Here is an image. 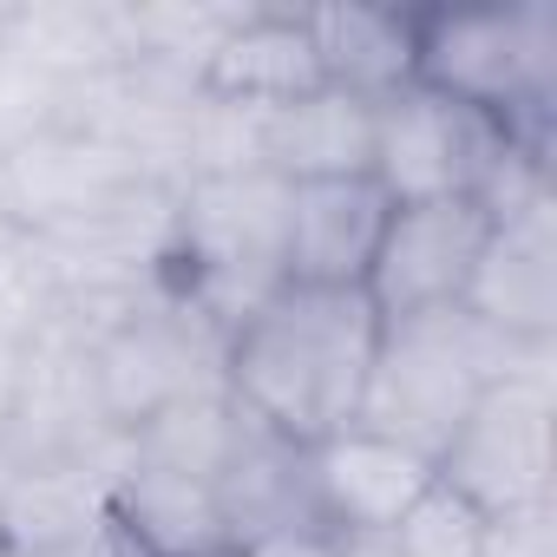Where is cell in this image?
I'll return each mask as SVG.
<instances>
[{
	"instance_id": "obj_1",
	"label": "cell",
	"mask_w": 557,
	"mask_h": 557,
	"mask_svg": "<svg viewBox=\"0 0 557 557\" xmlns=\"http://www.w3.org/2000/svg\"><path fill=\"white\" fill-rule=\"evenodd\" d=\"M381 348V309L368 289L283 283L223 335L230 400L289 446H322L355 426Z\"/></svg>"
},
{
	"instance_id": "obj_2",
	"label": "cell",
	"mask_w": 557,
	"mask_h": 557,
	"mask_svg": "<svg viewBox=\"0 0 557 557\" xmlns=\"http://www.w3.org/2000/svg\"><path fill=\"white\" fill-rule=\"evenodd\" d=\"M289 283V184L275 171L184 177L164 243V289L210 329H236L262 296Z\"/></svg>"
},
{
	"instance_id": "obj_3",
	"label": "cell",
	"mask_w": 557,
	"mask_h": 557,
	"mask_svg": "<svg viewBox=\"0 0 557 557\" xmlns=\"http://www.w3.org/2000/svg\"><path fill=\"white\" fill-rule=\"evenodd\" d=\"M531 355H544V348L505 342L498 329H485L466 309H426V315L381 322V348H374V374H368L355 426L440 459L446 440L459 433V420L472 413V400L498 374L524 368Z\"/></svg>"
},
{
	"instance_id": "obj_4",
	"label": "cell",
	"mask_w": 557,
	"mask_h": 557,
	"mask_svg": "<svg viewBox=\"0 0 557 557\" xmlns=\"http://www.w3.org/2000/svg\"><path fill=\"white\" fill-rule=\"evenodd\" d=\"M413 79L498 119L518 145L550 151L557 14L524 8H413Z\"/></svg>"
},
{
	"instance_id": "obj_5",
	"label": "cell",
	"mask_w": 557,
	"mask_h": 557,
	"mask_svg": "<svg viewBox=\"0 0 557 557\" xmlns=\"http://www.w3.org/2000/svg\"><path fill=\"white\" fill-rule=\"evenodd\" d=\"M73 335L86 342V387H92V413L106 433H132L151 413H164L171 400L223 387V329H210L164 283Z\"/></svg>"
},
{
	"instance_id": "obj_6",
	"label": "cell",
	"mask_w": 557,
	"mask_h": 557,
	"mask_svg": "<svg viewBox=\"0 0 557 557\" xmlns=\"http://www.w3.org/2000/svg\"><path fill=\"white\" fill-rule=\"evenodd\" d=\"M511 151H531V145H518L498 119L413 79L407 92L374 106V171L368 177L387 190V203L485 197V184L498 177Z\"/></svg>"
},
{
	"instance_id": "obj_7",
	"label": "cell",
	"mask_w": 557,
	"mask_h": 557,
	"mask_svg": "<svg viewBox=\"0 0 557 557\" xmlns=\"http://www.w3.org/2000/svg\"><path fill=\"white\" fill-rule=\"evenodd\" d=\"M433 472L485 518L550 498V348L472 400Z\"/></svg>"
},
{
	"instance_id": "obj_8",
	"label": "cell",
	"mask_w": 557,
	"mask_h": 557,
	"mask_svg": "<svg viewBox=\"0 0 557 557\" xmlns=\"http://www.w3.org/2000/svg\"><path fill=\"white\" fill-rule=\"evenodd\" d=\"M492 210L479 197H440V203H394L381 249L368 262V302L381 322L426 315V309H459L466 283L485 256Z\"/></svg>"
},
{
	"instance_id": "obj_9",
	"label": "cell",
	"mask_w": 557,
	"mask_h": 557,
	"mask_svg": "<svg viewBox=\"0 0 557 557\" xmlns=\"http://www.w3.org/2000/svg\"><path fill=\"white\" fill-rule=\"evenodd\" d=\"M125 472V433L86 446L27 459L0 485V550H79L112 524V479Z\"/></svg>"
},
{
	"instance_id": "obj_10",
	"label": "cell",
	"mask_w": 557,
	"mask_h": 557,
	"mask_svg": "<svg viewBox=\"0 0 557 557\" xmlns=\"http://www.w3.org/2000/svg\"><path fill=\"white\" fill-rule=\"evenodd\" d=\"M459 309L479 315L485 329H498L505 342L550 348V335H557V203H550V190L492 223Z\"/></svg>"
},
{
	"instance_id": "obj_11",
	"label": "cell",
	"mask_w": 557,
	"mask_h": 557,
	"mask_svg": "<svg viewBox=\"0 0 557 557\" xmlns=\"http://www.w3.org/2000/svg\"><path fill=\"white\" fill-rule=\"evenodd\" d=\"M433 459L368 433V426H342L322 446H309V492L329 531H394L433 485Z\"/></svg>"
},
{
	"instance_id": "obj_12",
	"label": "cell",
	"mask_w": 557,
	"mask_h": 557,
	"mask_svg": "<svg viewBox=\"0 0 557 557\" xmlns=\"http://www.w3.org/2000/svg\"><path fill=\"white\" fill-rule=\"evenodd\" d=\"M394 203L374 177H309L289 184V283L361 289Z\"/></svg>"
},
{
	"instance_id": "obj_13",
	"label": "cell",
	"mask_w": 557,
	"mask_h": 557,
	"mask_svg": "<svg viewBox=\"0 0 557 557\" xmlns=\"http://www.w3.org/2000/svg\"><path fill=\"white\" fill-rule=\"evenodd\" d=\"M216 505L230 524V544L262 550L275 537H302V531H329L309 492V446L275 440L269 426H243L230 466L216 472Z\"/></svg>"
},
{
	"instance_id": "obj_14",
	"label": "cell",
	"mask_w": 557,
	"mask_h": 557,
	"mask_svg": "<svg viewBox=\"0 0 557 557\" xmlns=\"http://www.w3.org/2000/svg\"><path fill=\"white\" fill-rule=\"evenodd\" d=\"M203 92L216 99H243V106H289L302 92L322 86V60L309 40V21L296 8H256L216 40V53L197 73Z\"/></svg>"
},
{
	"instance_id": "obj_15",
	"label": "cell",
	"mask_w": 557,
	"mask_h": 557,
	"mask_svg": "<svg viewBox=\"0 0 557 557\" xmlns=\"http://www.w3.org/2000/svg\"><path fill=\"white\" fill-rule=\"evenodd\" d=\"M112 531L138 557H210L230 544L216 485L184 479V472H151L132 459L112 479Z\"/></svg>"
},
{
	"instance_id": "obj_16",
	"label": "cell",
	"mask_w": 557,
	"mask_h": 557,
	"mask_svg": "<svg viewBox=\"0 0 557 557\" xmlns=\"http://www.w3.org/2000/svg\"><path fill=\"white\" fill-rule=\"evenodd\" d=\"M322 86L348 99H394L413 86V8H309Z\"/></svg>"
},
{
	"instance_id": "obj_17",
	"label": "cell",
	"mask_w": 557,
	"mask_h": 557,
	"mask_svg": "<svg viewBox=\"0 0 557 557\" xmlns=\"http://www.w3.org/2000/svg\"><path fill=\"white\" fill-rule=\"evenodd\" d=\"M269 171L283 184L368 177L374 171V106L315 86L289 106H269Z\"/></svg>"
},
{
	"instance_id": "obj_18",
	"label": "cell",
	"mask_w": 557,
	"mask_h": 557,
	"mask_svg": "<svg viewBox=\"0 0 557 557\" xmlns=\"http://www.w3.org/2000/svg\"><path fill=\"white\" fill-rule=\"evenodd\" d=\"M243 426H249V413L230 400V387H203V394L171 400L145 426H132L125 433V459L132 466H151V472H184V479L216 485V472L230 466Z\"/></svg>"
},
{
	"instance_id": "obj_19",
	"label": "cell",
	"mask_w": 557,
	"mask_h": 557,
	"mask_svg": "<svg viewBox=\"0 0 557 557\" xmlns=\"http://www.w3.org/2000/svg\"><path fill=\"white\" fill-rule=\"evenodd\" d=\"M400 557H479L485 544V511H472L453 485H426V498L394 524Z\"/></svg>"
},
{
	"instance_id": "obj_20",
	"label": "cell",
	"mask_w": 557,
	"mask_h": 557,
	"mask_svg": "<svg viewBox=\"0 0 557 557\" xmlns=\"http://www.w3.org/2000/svg\"><path fill=\"white\" fill-rule=\"evenodd\" d=\"M479 557H557V505H518L485 518V544Z\"/></svg>"
},
{
	"instance_id": "obj_21",
	"label": "cell",
	"mask_w": 557,
	"mask_h": 557,
	"mask_svg": "<svg viewBox=\"0 0 557 557\" xmlns=\"http://www.w3.org/2000/svg\"><path fill=\"white\" fill-rule=\"evenodd\" d=\"M335 537V557H400L394 531H329Z\"/></svg>"
},
{
	"instance_id": "obj_22",
	"label": "cell",
	"mask_w": 557,
	"mask_h": 557,
	"mask_svg": "<svg viewBox=\"0 0 557 557\" xmlns=\"http://www.w3.org/2000/svg\"><path fill=\"white\" fill-rule=\"evenodd\" d=\"M256 557H335V537H329V531H302V537H275V544H262Z\"/></svg>"
},
{
	"instance_id": "obj_23",
	"label": "cell",
	"mask_w": 557,
	"mask_h": 557,
	"mask_svg": "<svg viewBox=\"0 0 557 557\" xmlns=\"http://www.w3.org/2000/svg\"><path fill=\"white\" fill-rule=\"evenodd\" d=\"M210 557H256V550H243V544H223V550H210Z\"/></svg>"
}]
</instances>
